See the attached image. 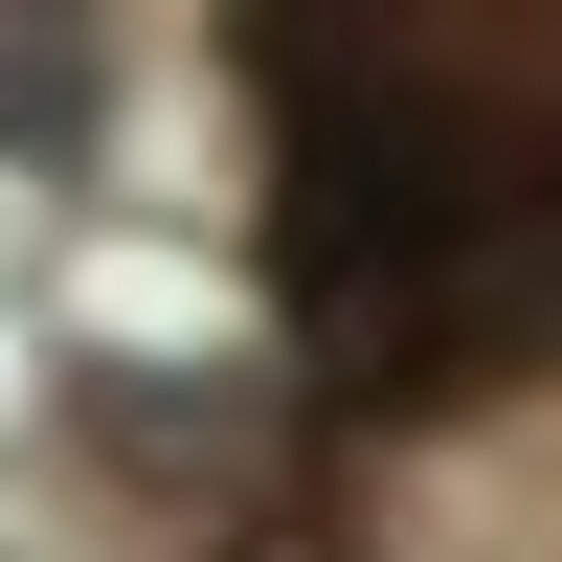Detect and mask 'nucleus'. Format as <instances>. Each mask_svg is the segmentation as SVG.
I'll use <instances>...</instances> for the list:
<instances>
[{"mask_svg":"<svg viewBox=\"0 0 562 562\" xmlns=\"http://www.w3.org/2000/svg\"><path fill=\"white\" fill-rule=\"evenodd\" d=\"M0 135H90V68H68V45H0Z\"/></svg>","mask_w":562,"mask_h":562,"instance_id":"f257e3e1","label":"nucleus"}]
</instances>
